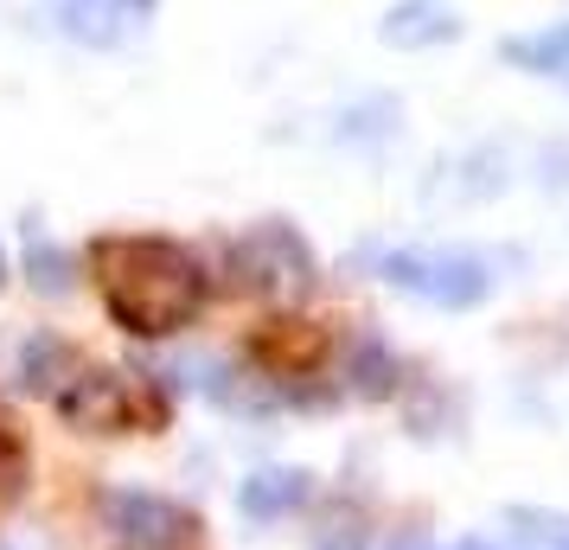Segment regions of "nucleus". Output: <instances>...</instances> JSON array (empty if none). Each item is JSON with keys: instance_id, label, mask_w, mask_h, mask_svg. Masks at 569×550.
I'll list each match as a JSON object with an SVG mask.
<instances>
[{"instance_id": "obj_13", "label": "nucleus", "mask_w": 569, "mask_h": 550, "mask_svg": "<svg viewBox=\"0 0 569 550\" xmlns=\"http://www.w3.org/2000/svg\"><path fill=\"white\" fill-rule=\"evenodd\" d=\"M27 269H32V282H39L46 294L71 282V262H64V250L52 257V243H46V237H32V250H27Z\"/></svg>"}, {"instance_id": "obj_9", "label": "nucleus", "mask_w": 569, "mask_h": 550, "mask_svg": "<svg viewBox=\"0 0 569 550\" xmlns=\"http://www.w3.org/2000/svg\"><path fill=\"white\" fill-rule=\"evenodd\" d=\"M385 39L390 46H441V39H455V7L448 0H397Z\"/></svg>"}, {"instance_id": "obj_5", "label": "nucleus", "mask_w": 569, "mask_h": 550, "mask_svg": "<svg viewBox=\"0 0 569 550\" xmlns=\"http://www.w3.org/2000/svg\"><path fill=\"white\" fill-rule=\"evenodd\" d=\"M103 531L116 550H192L206 538L192 506H180L167 493H148V487L103 493Z\"/></svg>"}, {"instance_id": "obj_1", "label": "nucleus", "mask_w": 569, "mask_h": 550, "mask_svg": "<svg viewBox=\"0 0 569 550\" xmlns=\"http://www.w3.org/2000/svg\"><path fill=\"white\" fill-rule=\"evenodd\" d=\"M90 276L109 320L134 340H173L211 308V269L173 237L116 231L90 243Z\"/></svg>"}, {"instance_id": "obj_11", "label": "nucleus", "mask_w": 569, "mask_h": 550, "mask_svg": "<svg viewBox=\"0 0 569 550\" xmlns=\"http://www.w3.org/2000/svg\"><path fill=\"white\" fill-rule=\"evenodd\" d=\"M122 20H134L122 0H64L58 7V27L71 32V39H83V46H109L122 32Z\"/></svg>"}, {"instance_id": "obj_7", "label": "nucleus", "mask_w": 569, "mask_h": 550, "mask_svg": "<svg viewBox=\"0 0 569 550\" xmlns=\"http://www.w3.org/2000/svg\"><path fill=\"white\" fill-rule=\"evenodd\" d=\"M83 359H90V352H78L71 340H58V333H32V340L20 346V384H27L32 397L52 403V397L83 371Z\"/></svg>"}, {"instance_id": "obj_2", "label": "nucleus", "mask_w": 569, "mask_h": 550, "mask_svg": "<svg viewBox=\"0 0 569 550\" xmlns=\"http://www.w3.org/2000/svg\"><path fill=\"white\" fill-rule=\"evenodd\" d=\"M52 410L78 436H148L167 422V397L154 384H141L134 371L122 366H97V359H83V371L52 397Z\"/></svg>"}, {"instance_id": "obj_4", "label": "nucleus", "mask_w": 569, "mask_h": 550, "mask_svg": "<svg viewBox=\"0 0 569 550\" xmlns=\"http://www.w3.org/2000/svg\"><path fill=\"white\" fill-rule=\"evenodd\" d=\"M224 276H231V289H243V294L288 301V294L313 289L320 262H313V250L301 243L295 224L269 218V224H250V231H237L231 243H224Z\"/></svg>"}, {"instance_id": "obj_3", "label": "nucleus", "mask_w": 569, "mask_h": 550, "mask_svg": "<svg viewBox=\"0 0 569 550\" xmlns=\"http://www.w3.org/2000/svg\"><path fill=\"white\" fill-rule=\"evenodd\" d=\"M339 340L308 314H269L250 333V366L269 391L282 397V403H333L339 391H327L320 378L333 366Z\"/></svg>"}, {"instance_id": "obj_8", "label": "nucleus", "mask_w": 569, "mask_h": 550, "mask_svg": "<svg viewBox=\"0 0 569 550\" xmlns=\"http://www.w3.org/2000/svg\"><path fill=\"white\" fill-rule=\"evenodd\" d=\"M339 359H346L339 371H346V391H352V397H371V403H385V397L403 384V366H397V352H390L385 340H371V333H365V340H352L346 352H339Z\"/></svg>"}, {"instance_id": "obj_14", "label": "nucleus", "mask_w": 569, "mask_h": 550, "mask_svg": "<svg viewBox=\"0 0 569 550\" xmlns=\"http://www.w3.org/2000/svg\"><path fill=\"white\" fill-rule=\"evenodd\" d=\"M122 7H129L134 20H141V13H148V7H154V0H122Z\"/></svg>"}, {"instance_id": "obj_12", "label": "nucleus", "mask_w": 569, "mask_h": 550, "mask_svg": "<svg viewBox=\"0 0 569 550\" xmlns=\"http://www.w3.org/2000/svg\"><path fill=\"white\" fill-rule=\"evenodd\" d=\"M506 58H512V64H531V71H563L569 27H550V32H538V39H506Z\"/></svg>"}, {"instance_id": "obj_16", "label": "nucleus", "mask_w": 569, "mask_h": 550, "mask_svg": "<svg viewBox=\"0 0 569 550\" xmlns=\"http://www.w3.org/2000/svg\"><path fill=\"white\" fill-rule=\"evenodd\" d=\"M7 276H13V269H7V257H0V289H7Z\"/></svg>"}, {"instance_id": "obj_10", "label": "nucleus", "mask_w": 569, "mask_h": 550, "mask_svg": "<svg viewBox=\"0 0 569 550\" xmlns=\"http://www.w3.org/2000/svg\"><path fill=\"white\" fill-rule=\"evenodd\" d=\"M313 499V480L295 468H276V473H257L250 487H243V512L250 519H288V512H301Z\"/></svg>"}, {"instance_id": "obj_6", "label": "nucleus", "mask_w": 569, "mask_h": 550, "mask_svg": "<svg viewBox=\"0 0 569 550\" xmlns=\"http://www.w3.org/2000/svg\"><path fill=\"white\" fill-rule=\"evenodd\" d=\"M385 276L403 294H422L436 308H473L492 289V276L461 250H397V257H385Z\"/></svg>"}, {"instance_id": "obj_15", "label": "nucleus", "mask_w": 569, "mask_h": 550, "mask_svg": "<svg viewBox=\"0 0 569 550\" xmlns=\"http://www.w3.org/2000/svg\"><path fill=\"white\" fill-rule=\"evenodd\" d=\"M461 550H499V544H487V538H467V544Z\"/></svg>"}]
</instances>
